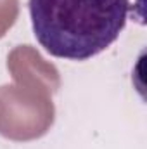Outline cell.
<instances>
[{"mask_svg":"<svg viewBox=\"0 0 147 149\" xmlns=\"http://www.w3.org/2000/svg\"><path fill=\"white\" fill-rule=\"evenodd\" d=\"M19 16V0H0V38L16 23Z\"/></svg>","mask_w":147,"mask_h":149,"instance_id":"obj_4","label":"cell"},{"mask_svg":"<svg viewBox=\"0 0 147 149\" xmlns=\"http://www.w3.org/2000/svg\"><path fill=\"white\" fill-rule=\"evenodd\" d=\"M7 70L14 83L54 95L61 87V74L54 64L45 61L31 45H17L7 56Z\"/></svg>","mask_w":147,"mask_h":149,"instance_id":"obj_3","label":"cell"},{"mask_svg":"<svg viewBox=\"0 0 147 149\" xmlns=\"http://www.w3.org/2000/svg\"><path fill=\"white\" fill-rule=\"evenodd\" d=\"M33 33L54 57L87 61L104 52L125 30L128 0H30Z\"/></svg>","mask_w":147,"mask_h":149,"instance_id":"obj_1","label":"cell"},{"mask_svg":"<svg viewBox=\"0 0 147 149\" xmlns=\"http://www.w3.org/2000/svg\"><path fill=\"white\" fill-rule=\"evenodd\" d=\"M55 120L52 95L24 85L0 87V135L28 142L43 137Z\"/></svg>","mask_w":147,"mask_h":149,"instance_id":"obj_2","label":"cell"}]
</instances>
